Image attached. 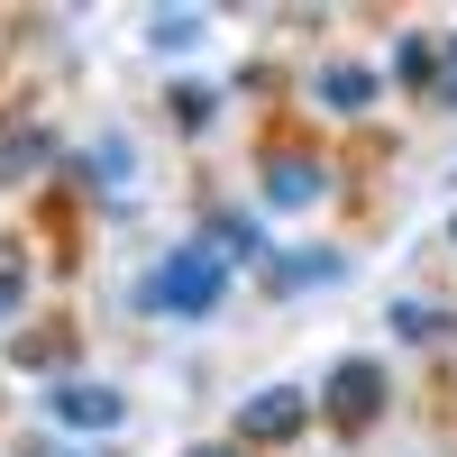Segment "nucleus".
Here are the masks:
<instances>
[{"instance_id": "obj_1", "label": "nucleus", "mask_w": 457, "mask_h": 457, "mask_svg": "<svg viewBox=\"0 0 457 457\" xmlns=\"http://www.w3.org/2000/svg\"><path fill=\"white\" fill-rule=\"evenodd\" d=\"M220 293H228V256H220L211 238H183L156 275L137 284V302H146V312H165V320H202V312H220Z\"/></svg>"}, {"instance_id": "obj_2", "label": "nucleus", "mask_w": 457, "mask_h": 457, "mask_svg": "<svg viewBox=\"0 0 457 457\" xmlns=\"http://www.w3.org/2000/svg\"><path fill=\"white\" fill-rule=\"evenodd\" d=\"M302 421H312V394H293V385H265V394L238 403V439H247V448H256V439H293Z\"/></svg>"}, {"instance_id": "obj_3", "label": "nucleus", "mask_w": 457, "mask_h": 457, "mask_svg": "<svg viewBox=\"0 0 457 457\" xmlns=\"http://www.w3.org/2000/svg\"><path fill=\"white\" fill-rule=\"evenodd\" d=\"M46 411H55L64 430H120V421H129L120 385H55V394H46Z\"/></svg>"}, {"instance_id": "obj_4", "label": "nucleus", "mask_w": 457, "mask_h": 457, "mask_svg": "<svg viewBox=\"0 0 457 457\" xmlns=\"http://www.w3.org/2000/svg\"><path fill=\"white\" fill-rule=\"evenodd\" d=\"M329 403H338V421H375V403H385V366L348 357V366L329 375Z\"/></svg>"}, {"instance_id": "obj_5", "label": "nucleus", "mask_w": 457, "mask_h": 457, "mask_svg": "<svg viewBox=\"0 0 457 457\" xmlns=\"http://www.w3.org/2000/svg\"><path fill=\"white\" fill-rule=\"evenodd\" d=\"M265 202H275V211H312L320 202V165L312 156H275V165H265Z\"/></svg>"}, {"instance_id": "obj_6", "label": "nucleus", "mask_w": 457, "mask_h": 457, "mask_svg": "<svg viewBox=\"0 0 457 457\" xmlns=\"http://www.w3.org/2000/svg\"><path fill=\"white\" fill-rule=\"evenodd\" d=\"M92 193H101V202H129V193H137V146H129V137H101V146H92Z\"/></svg>"}, {"instance_id": "obj_7", "label": "nucleus", "mask_w": 457, "mask_h": 457, "mask_svg": "<svg viewBox=\"0 0 457 457\" xmlns=\"http://www.w3.org/2000/svg\"><path fill=\"white\" fill-rule=\"evenodd\" d=\"M37 165H46V129H37V120H10V129H0V183H19V174H37Z\"/></svg>"}, {"instance_id": "obj_8", "label": "nucleus", "mask_w": 457, "mask_h": 457, "mask_svg": "<svg viewBox=\"0 0 457 457\" xmlns=\"http://www.w3.org/2000/svg\"><path fill=\"white\" fill-rule=\"evenodd\" d=\"M348 275V256H329V247H293L284 265H275V284H293V293H312V284H338Z\"/></svg>"}, {"instance_id": "obj_9", "label": "nucleus", "mask_w": 457, "mask_h": 457, "mask_svg": "<svg viewBox=\"0 0 457 457\" xmlns=\"http://www.w3.org/2000/svg\"><path fill=\"white\" fill-rule=\"evenodd\" d=\"M320 101L329 110H366L375 101V73L366 64H320Z\"/></svg>"}, {"instance_id": "obj_10", "label": "nucleus", "mask_w": 457, "mask_h": 457, "mask_svg": "<svg viewBox=\"0 0 457 457\" xmlns=\"http://www.w3.org/2000/svg\"><path fill=\"white\" fill-rule=\"evenodd\" d=\"M202 28H211L202 10H156V19H146V46H165V55L174 46H202Z\"/></svg>"}, {"instance_id": "obj_11", "label": "nucleus", "mask_w": 457, "mask_h": 457, "mask_svg": "<svg viewBox=\"0 0 457 457\" xmlns=\"http://www.w3.org/2000/svg\"><path fill=\"white\" fill-rule=\"evenodd\" d=\"M202 238H211V247H220V256H228V247H238V256H265V228H256V220H247V211H220V220H211V228H202Z\"/></svg>"}, {"instance_id": "obj_12", "label": "nucleus", "mask_w": 457, "mask_h": 457, "mask_svg": "<svg viewBox=\"0 0 457 457\" xmlns=\"http://www.w3.org/2000/svg\"><path fill=\"white\" fill-rule=\"evenodd\" d=\"M394 83H439V46L430 37H403L394 46Z\"/></svg>"}, {"instance_id": "obj_13", "label": "nucleus", "mask_w": 457, "mask_h": 457, "mask_svg": "<svg viewBox=\"0 0 457 457\" xmlns=\"http://www.w3.org/2000/svg\"><path fill=\"white\" fill-rule=\"evenodd\" d=\"M394 329L403 338H448V312L439 302H394Z\"/></svg>"}, {"instance_id": "obj_14", "label": "nucleus", "mask_w": 457, "mask_h": 457, "mask_svg": "<svg viewBox=\"0 0 457 457\" xmlns=\"http://www.w3.org/2000/svg\"><path fill=\"white\" fill-rule=\"evenodd\" d=\"M439 101L457 110V37H448V46H439Z\"/></svg>"}, {"instance_id": "obj_15", "label": "nucleus", "mask_w": 457, "mask_h": 457, "mask_svg": "<svg viewBox=\"0 0 457 457\" xmlns=\"http://www.w3.org/2000/svg\"><path fill=\"white\" fill-rule=\"evenodd\" d=\"M19 312V275H0V320H10Z\"/></svg>"}, {"instance_id": "obj_16", "label": "nucleus", "mask_w": 457, "mask_h": 457, "mask_svg": "<svg viewBox=\"0 0 457 457\" xmlns=\"http://www.w3.org/2000/svg\"><path fill=\"white\" fill-rule=\"evenodd\" d=\"M183 457H247V448H183Z\"/></svg>"}]
</instances>
